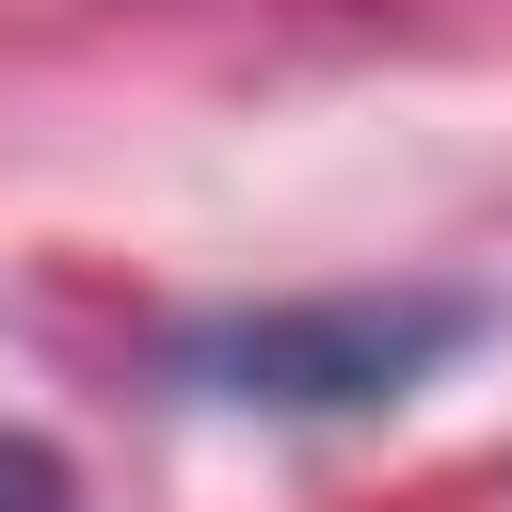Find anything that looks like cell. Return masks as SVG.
I'll return each mask as SVG.
<instances>
[{
	"label": "cell",
	"mask_w": 512,
	"mask_h": 512,
	"mask_svg": "<svg viewBox=\"0 0 512 512\" xmlns=\"http://www.w3.org/2000/svg\"><path fill=\"white\" fill-rule=\"evenodd\" d=\"M464 336H480L464 288H336V304L192 320V336L160 352V384H176V400H240V416H384V400H416Z\"/></svg>",
	"instance_id": "cell-1"
},
{
	"label": "cell",
	"mask_w": 512,
	"mask_h": 512,
	"mask_svg": "<svg viewBox=\"0 0 512 512\" xmlns=\"http://www.w3.org/2000/svg\"><path fill=\"white\" fill-rule=\"evenodd\" d=\"M0 512H80V496H64V464H48L32 432H0Z\"/></svg>",
	"instance_id": "cell-2"
}]
</instances>
